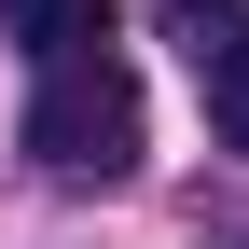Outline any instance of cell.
<instances>
[{"label":"cell","mask_w":249,"mask_h":249,"mask_svg":"<svg viewBox=\"0 0 249 249\" xmlns=\"http://www.w3.org/2000/svg\"><path fill=\"white\" fill-rule=\"evenodd\" d=\"M0 28H14L28 55H111V0H0Z\"/></svg>","instance_id":"cell-2"},{"label":"cell","mask_w":249,"mask_h":249,"mask_svg":"<svg viewBox=\"0 0 249 249\" xmlns=\"http://www.w3.org/2000/svg\"><path fill=\"white\" fill-rule=\"evenodd\" d=\"M194 83H208V139H222V152H249V42H235V55H208Z\"/></svg>","instance_id":"cell-4"},{"label":"cell","mask_w":249,"mask_h":249,"mask_svg":"<svg viewBox=\"0 0 249 249\" xmlns=\"http://www.w3.org/2000/svg\"><path fill=\"white\" fill-rule=\"evenodd\" d=\"M152 14H166V42L194 55V70H208V55H235V42H249V0H152Z\"/></svg>","instance_id":"cell-3"},{"label":"cell","mask_w":249,"mask_h":249,"mask_svg":"<svg viewBox=\"0 0 249 249\" xmlns=\"http://www.w3.org/2000/svg\"><path fill=\"white\" fill-rule=\"evenodd\" d=\"M14 139H28L42 180H124V166H139V83H124L111 55H55Z\"/></svg>","instance_id":"cell-1"}]
</instances>
